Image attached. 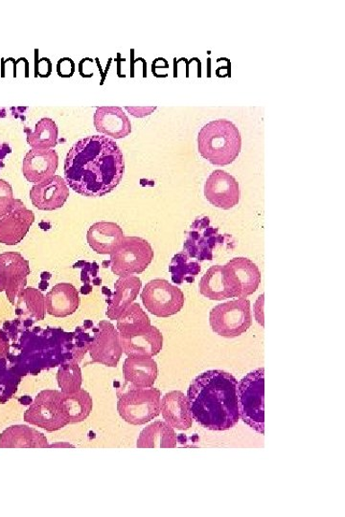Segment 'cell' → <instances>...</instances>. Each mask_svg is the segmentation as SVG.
Returning <instances> with one entry per match:
<instances>
[{
	"label": "cell",
	"instance_id": "cell-1",
	"mask_svg": "<svg viewBox=\"0 0 345 517\" xmlns=\"http://www.w3.org/2000/svg\"><path fill=\"white\" fill-rule=\"evenodd\" d=\"M125 172L123 153L117 142L93 136L79 140L67 153L66 182L84 197H99L112 192Z\"/></svg>",
	"mask_w": 345,
	"mask_h": 517
},
{
	"label": "cell",
	"instance_id": "cell-2",
	"mask_svg": "<svg viewBox=\"0 0 345 517\" xmlns=\"http://www.w3.org/2000/svg\"><path fill=\"white\" fill-rule=\"evenodd\" d=\"M238 381L232 373L209 370L199 373L187 391V399L195 420L212 431L234 428L240 421Z\"/></svg>",
	"mask_w": 345,
	"mask_h": 517
},
{
	"label": "cell",
	"instance_id": "cell-3",
	"mask_svg": "<svg viewBox=\"0 0 345 517\" xmlns=\"http://www.w3.org/2000/svg\"><path fill=\"white\" fill-rule=\"evenodd\" d=\"M198 148L201 156L217 166L234 163L242 149L238 127L226 119H218L201 127L198 136Z\"/></svg>",
	"mask_w": 345,
	"mask_h": 517
},
{
	"label": "cell",
	"instance_id": "cell-4",
	"mask_svg": "<svg viewBox=\"0 0 345 517\" xmlns=\"http://www.w3.org/2000/svg\"><path fill=\"white\" fill-rule=\"evenodd\" d=\"M118 396L119 413L129 425H146L161 414L162 392L157 388H136L125 383Z\"/></svg>",
	"mask_w": 345,
	"mask_h": 517
},
{
	"label": "cell",
	"instance_id": "cell-5",
	"mask_svg": "<svg viewBox=\"0 0 345 517\" xmlns=\"http://www.w3.org/2000/svg\"><path fill=\"white\" fill-rule=\"evenodd\" d=\"M240 419L256 433L265 434V370L259 368L248 373L238 383Z\"/></svg>",
	"mask_w": 345,
	"mask_h": 517
},
{
	"label": "cell",
	"instance_id": "cell-6",
	"mask_svg": "<svg viewBox=\"0 0 345 517\" xmlns=\"http://www.w3.org/2000/svg\"><path fill=\"white\" fill-rule=\"evenodd\" d=\"M209 323L213 332L222 337L242 336L252 325L251 302L238 298L214 307L209 314Z\"/></svg>",
	"mask_w": 345,
	"mask_h": 517
},
{
	"label": "cell",
	"instance_id": "cell-7",
	"mask_svg": "<svg viewBox=\"0 0 345 517\" xmlns=\"http://www.w3.org/2000/svg\"><path fill=\"white\" fill-rule=\"evenodd\" d=\"M151 244L139 237H124L119 246L111 254L113 275L120 277L140 275L154 258Z\"/></svg>",
	"mask_w": 345,
	"mask_h": 517
},
{
	"label": "cell",
	"instance_id": "cell-8",
	"mask_svg": "<svg viewBox=\"0 0 345 517\" xmlns=\"http://www.w3.org/2000/svg\"><path fill=\"white\" fill-rule=\"evenodd\" d=\"M142 303L156 318L166 319L184 307V294L178 286L164 279H155L144 287Z\"/></svg>",
	"mask_w": 345,
	"mask_h": 517
},
{
	"label": "cell",
	"instance_id": "cell-9",
	"mask_svg": "<svg viewBox=\"0 0 345 517\" xmlns=\"http://www.w3.org/2000/svg\"><path fill=\"white\" fill-rule=\"evenodd\" d=\"M24 421L49 433L60 430L68 424L63 409L62 392L57 390H43L32 402L31 407L24 413Z\"/></svg>",
	"mask_w": 345,
	"mask_h": 517
},
{
	"label": "cell",
	"instance_id": "cell-10",
	"mask_svg": "<svg viewBox=\"0 0 345 517\" xmlns=\"http://www.w3.org/2000/svg\"><path fill=\"white\" fill-rule=\"evenodd\" d=\"M223 280L229 298L252 295L261 283V273L248 258H234L223 267Z\"/></svg>",
	"mask_w": 345,
	"mask_h": 517
},
{
	"label": "cell",
	"instance_id": "cell-11",
	"mask_svg": "<svg viewBox=\"0 0 345 517\" xmlns=\"http://www.w3.org/2000/svg\"><path fill=\"white\" fill-rule=\"evenodd\" d=\"M226 236L219 234V228L211 226L208 217L197 218L187 233L184 252L199 262L212 261L214 250L222 246Z\"/></svg>",
	"mask_w": 345,
	"mask_h": 517
},
{
	"label": "cell",
	"instance_id": "cell-12",
	"mask_svg": "<svg viewBox=\"0 0 345 517\" xmlns=\"http://www.w3.org/2000/svg\"><path fill=\"white\" fill-rule=\"evenodd\" d=\"M122 351L127 355H148L154 357L164 347V336L152 324L141 325L119 333Z\"/></svg>",
	"mask_w": 345,
	"mask_h": 517
},
{
	"label": "cell",
	"instance_id": "cell-13",
	"mask_svg": "<svg viewBox=\"0 0 345 517\" xmlns=\"http://www.w3.org/2000/svg\"><path fill=\"white\" fill-rule=\"evenodd\" d=\"M89 351L93 363L117 367L123 354L118 329L111 322L101 321Z\"/></svg>",
	"mask_w": 345,
	"mask_h": 517
},
{
	"label": "cell",
	"instance_id": "cell-14",
	"mask_svg": "<svg viewBox=\"0 0 345 517\" xmlns=\"http://www.w3.org/2000/svg\"><path fill=\"white\" fill-rule=\"evenodd\" d=\"M205 196L215 207L229 210L240 201L239 183L223 170H215L205 185Z\"/></svg>",
	"mask_w": 345,
	"mask_h": 517
},
{
	"label": "cell",
	"instance_id": "cell-15",
	"mask_svg": "<svg viewBox=\"0 0 345 517\" xmlns=\"http://www.w3.org/2000/svg\"><path fill=\"white\" fill-rule=\"evenodd\" d=\"M34 221V213L19 200L16 207L0 219V243L16 246L24 239Z\"/></svg>",
	"mask_w": 345,
	"mask_h": 517
},
{
	"label": "cell",
	"instance_id": "cell-16",
	"mask_svg": "<svg viewBox=\"0 0 345 517\" xmlns=\"http://www.w3.org/2000/svg\"><path fill=\"white\" fill-rule=\"evenodd\" d=\"M69 197V188L60 176L35 184L31 191L33 206L39 210L53 211L62 208Z\"/></svg>",
	"mask_w": 345,
	"mask_h": 517
},
{
	"label": "cell",
	"instance_id": "cell-17",
	"mask_svg": "<svg viewBox=\"0 0 345 517\" xmlns=\"http://www.w3.org/2000/svg\"><path fill=\"white\" fill-rule=\"evenodd\" d=\"M59 156L55 150H31L23 160L22 172L29 182L47 181L56 174Z\"/></svg>",
	"mask_w": 345,
	"mask_h": 517
},
{
	"label": "cell",
	"instance_id": "cell-18",
	"mask_svg": "<svg viewBox=\"0 0 345 517\" xmlns=\"http://www.w3.org/2000/svg\"><path fill=\"white\" fill-rule=\"evenodd\" d=\"M4 265L6 276V295L13 305L16 304L19 294L24 290L27 276L31 270L28 261L17 252H7L0 255Z\"/></svg>",
	"mask_w": 345,
	"mask_h": 517
},
{
	"label": "cell",
	"instance_id": "cell-19",
	"mask_svg": "<svg viewBox=\"0 0 345 517\" xmlns=\"http://www.w3.org/2000/svg\"><path fill=\"white\" fill-rule=\"evenodd\" d=\"M96 131L113 139H122L132 132V124L123 109L100 107L94 113Z\"/></svg>",
	"mask_w": 345,
	"mask_h": 517
},
{
	"label": "cell",
	"instance_id": "cell-20",
	"mask_svg": "<svg viewBox=\"0 0 345 517\" xmlns=\"http://www.w3.org/2000/svg\"><path fill=\"white\" fill-rule=\"evenodd\" d=\"M123 373L126 384L136 388H151L157 379L158 369L152 356L128 355Z\"/></svg>",
	"mask_w": 345,
	"mask_h": 517
},
{
	"label": "cell",
	"instance_id": "cell-21",
	"mask_svg": "<svg viewBox=\"0 0 345 517\" xmlns=\"http://www.w3.org/2000/svg\"><path fill=\"white\" fill-rule=\"evenodd\" d=\"M161 412L165 422L172 428L189 430L193 425V416L189 399L181 391L165 394L161 400Z\"/></svg>",
	"mask_w": 345,
	"mask_h": 517
},
{
	"label": "cell",
	"instance_id": "cell-22",
	"mask_svg": "<svg viewBox=\"0 0 345 517\" xmlns=\"http://www.w3.org/2000/svg\"><path fill=\"white\" fill-rule=\"evenodd\" d=\"M141 280L137 276L120 277L114 284V293L107 299L108 318L117 320L119 316L134 303L141 290Z\"/></svg>",
	"mask_w": 345,
	"mask_h": 517
},
{
	"label": "cell",
	"instance_id": "cell-23",
	"mask_svg": "<svg viewBox=\"0 0 345 517\" xmlns=\"http://www.w3.org/2000/svg\"><path fill=\"white\" fill-rule=\"evenodd\" d=\"M45 301L47 312L55 318H66L74 314L80 304L76 287L68 283L56 285L45 296Z\"/></svg>",
	"mask_w": 345,
	"mask_h": 517
},
{
	"label": "cell",
	"instance_id": "cell-24",
	"mask_svg": "<svg viewBox=\"0 0 345 517\" xmlns=\"http://www.w3.org/2000/svg\"><path fill=\"white\" fill-rule=\"evenodd\" d=\"M49 441L35 428L23 425H13L0 435V449H46Z\"/></svg>",
	"mask_w": 345,
	"mask_h": 517
},
{
	"label": "cell",
	"instance_id": "cell-25",
	"mask_svg": "<svg viewBox=\"0 0 345 517\" xmlns=\"http://www.w3.org/2000/svg\"><path fill=\"white\" fill-rule=\"evenodd\" d=\"M124 237L123 230L119 224L108 222L94 223L86 236L93 250L104 255H111L117 250Z\"/></svg>",
	"mask_w": 345,
	"mask_h": 517
},
{
	"label": "cell",
	"instance_id": "cell-26",
	"mask_svg": "<svg viewBox=\"0 0 345 517\" xmlns=\"http://www.w3.org/2000/svg\"><path fill=\"white\" fill-rule=\"evenodd\" d=\"M178 437L175 429L166 422H155L141 431L137 447L138 449H175Z\"/></svg>",
	"mask_w": 345,
	"mask_h": 517
},
{
	"label": "cell",
	"instance_id": "cell-27",
	"mask_svg": "<svg viewBox=\"0 0 345 517\" xmlns=\"http://www.w3.org/2000/svg\"><path fill=\"white\" fill-rule=\"evenodd\" d=\"M62 402L68 425L79 424L88 419L93 408V398L84 390L72 394L62 392Z\"/></svg>",
	"mask_w": 345,
	"mask_h": 517
},
{
	"label": "cell",
	"instance_id": "cell-28",
	"mask_svg": "<svg viewBox=\"0 0 345 517\" xmlns=\"http://www.w3.org/2000/svg\"><path fill=\"white\" fill-rule=\"evenodd\" d=\"M14 306L16 313L23 320L33 321L45 320L47 312L45 296L32 287L24 289L19 294Z\"/></svg>",
	"mask_w": 345,
	"mask_h": 517
},
{
	"label": "cell",
	"instance_id": "cell-29",
	"mask_svg": "<svg viewBox=\"0 0 345 517\" xmlns=\"http://www.w3.org/2000/svg\"><path fill=\"white\" fill-rule=\"evenodd\" d=\"M27 143L33 150H53L58 144L59 129L50 118L40 119L35 127L34 132L25 128Z\"/></svg>",
	"mask_w": 345,
	"mask_h": 517
},
{
	"label": "cell",
	"instance_id": "cell-30",
	"mask_svg": "<svg viewBox=\"0 0 345 517\" xmlns=\"http://www.w3.org/2000/svg\"><path fill=\"white\" fill-rule=\"evenodd\" d=\"M199 294L214 301L229 298L223 280V267L213 266L201 277L199 284Z\"/></svg>",
	"mask_w": 345,
	"mask_h": 517
},
{
	"label": "cell",
	"instance_id": "cell-31",
	"mask_svg": "<svg viewBox=\"0 0 345 517\" xmlns=\"http://www.w3.org/2000/svg\"><path fill=\"white\" fill-rule=\"evenodd\" d=\"M169 271L172 275V281L175 284H191L199 275L200 266L199 262L192 261L185 252H181L172 257Z\"/></svg>",
	"mask_w": 345,
	"mask_h": 517
},
{
	"label": "cell",
	"instance_id": "cell-32",
	"mask_svg": "<svg viewBox=\"0 0 345 517\" xmlns=\"http://www.w3.org/2000/svg\"><path fill=\"white\" fill-rule=\"evenodd\" d=\"M57 381L63 393L72 394L79 391L83 381L79 364L76 362L63 364L58 371Z\"/></svg>",
	"mask_w": 345,
	"mask_h": 517
},
{
	"label": "cell",
	"instance_id": "cell-33",
	"mask_svg": "<svg viewBox=\"0 0 345 517\" xmlns=\"http://www.w3.org/2000/svg\"><path fill=\"white\" fill-rule=\"evenodd\" d=\"M117 329L119 332L146 324H151L149 316L138 304H132L127 308L119 316Z\"/></svg>",
	"mask_w": 345,
	"mask_h": 517
},
{
	"label": "cell",
	"instance_id": "cell-34",
	"mask_svg": "<svg viewBox=\"0 0 345 517\" xmlns=\"http://www.w3.org/2000/svg\"><path fill=\"white\" fill-rule=\"evenodd\" d=\"M19 200L13 197L11 185L7 181L0 180V219L16 207Z\"/></svg>",
	"mask_w": 345,
	"mask_h": 517
},
{
	"label": "cell",
	"instance_id": "cell-35",
	"mask_svg": "<svg viewBox=\"0 0 345 517\" xmlns=\"http://www.w3.org/2000/svg\"><path fill=\"white\" fill-rule=\"evenodd\" d=\"M57 72L60 77L69 78L75 74V64L69 57H65V59L58 62Z\"/></svg>",
	"mask_w": 345,
	"mask_h": 517
},
{
	"label": "cell",
	"instance_id": "cell-36",
	"mask_svg": "<svg viewBox=\"0 0 345 517\" xmlns=\"http://www.w3.org/2000/svg\"><path fill=\"white\" fill-rule=\"evenodd\" d=\"M51 66V62L49 59H46V57H43V59L39 62L40 76L43 78L49 77L52 70Z\"/></svg>",
	"mask_w": 345,
	"mask_h": 517
},
{
	"label": "cell",
	"instance_id": "cell-37",
	"mask_svg": "<svg viewBox=\"0 0 345 517\" xmlns=\"http://www.w3.org/2000/svg\"><path fill=\"white\" fill-rule=\"evenodd\" d=\"M11 153V148L7 143L0 144V168L4 167V158Z\"/></svg>",
	"mask_w": 345,
	"mask_h": 517
},
{
	"label": "cell",
	"instance_id": "cell-38",
	"mask_svg": "<svg viewBox=\"0 0 345 517\" xmlns=\"http://www.w3.org/2000/svg\"><path fill=\"white\" fill-rule=\"evenodd\" d=\"M6 287V276L4 265L2 258H0V293L5 292Z\"/></svg>",
	"mask_w": 345,
	"mask_h": 517
},
{
	"label": "cell",
	"instance_id": "cell-39",
	"mask_svg": "<svg viewBox=\"0 0 345 517\" xmlns=\"http://www.w3.org/2000/svg\"><path fill=\"white\" fill-rule=\"evenodd\" d=\"M8 353V343L4 336H0V355L5 356Z\"/></svg>",
	"mask_w": 345,
	"mask_h": 517
}]
</instances>
